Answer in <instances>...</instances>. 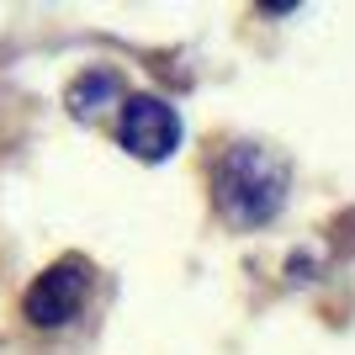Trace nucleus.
<instances>
[{
    "label": "nucleus",
    "mask_w": 355,
    "mask_h": 355,
    "mask_svg": "<svg viewBox=\"0 0 355 355\" xmlns=\"http://www.w3.org/2000/svg\"><path fill=\"white\" fill-rule=\"evenodd\" d=\"M286 202V164L260 144H234L218 164V207L239 228H260Z\"/></svg>",
    "instance_id": "1"
},
{
    "label": "nucleus",
    "mask_w": 355,
    "mask_h": 355,
    "mask_svg": "<svg viewBox=\"0 0 355 355\" xmlns=\"http://www.w3.org/2000/svg\"><path fill=\"white\" fill-rule=\"evenodd\" d=\"M85 297H90V266L80 254H64V260H53V266L27 286L21 313H27V324H37V329H64L74 313L85 308Z\"/></svg>",
    "instance_id": "2"
},
{
    "label": "nucleus",
    "mask_w": 355,
    "mask_h": 355,
    "mask_svg": "<svg viewBox=\"0 0 355 355\" xmlns=\"http://www.w3.org/2000/svg\"><path fill=\"white\" fill-rule=\"evenodd\" d=\"M117 138H122V148L138 154L144 164H159V159H170L175 144H180V117H175V106H164L159 96H128V101H122Z\"/></svg>",
    "instance_id": "3"
},
{
    "label": "nucleus",
    "mask_w": 355,
    "mask_h": 355,
    "mask_svg": "<svg viewBox=\"0 0 355 355\" xmlns=\"http://www.w3.org/2000/svg\"><path fill=\"white\" fill-rule=\"evenodd\" d=\"M117 96H122V80L112 69H85L69 85V112H74V117H96L101 101H117Z\"/></svg>",
    "instance_id": "4"
}]
</instances>
